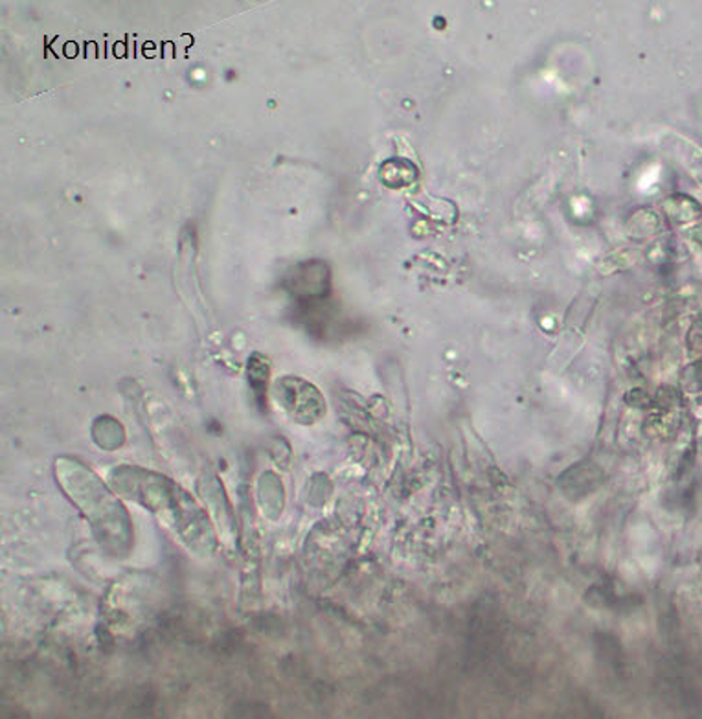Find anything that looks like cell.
Returning <instances> with one entry per match:
<instances>
[{
	"label": "cell",
	"mask_w": 702,
	"mask_h": 719,
	"mask_svg": "<svg viewBox=\"0 0 702 719\" xmlns=\"http://www.w3.org/2000/svg\"><path fill=\"white\" fill-rule=\"evenodd\" d=\"M330 273L322 262H309L292 273V292L302 297H322L330 289Z\"/></svg>",
	"instance_id": "7a4b0ae2"
},
{
	"label": "cell",
	"mask_w": 702,
	"mask_h": 719,
	"mask_svg": "<svg viewBox=\"0 0 702 719\" xmlns=\"http://www.w3.org/2000/svg\"><path fill=\"white\" fill-rule=\"evenodd\" d=\"M281 406L300 423H313L325 414V398L319 390L298 378H284L276 387Z\"/></svg>",
	"instance_id": "6da1fadb"
}]
</instances>
